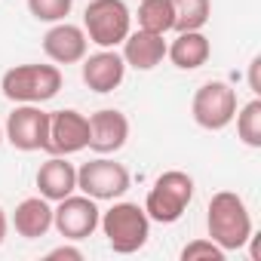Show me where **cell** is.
<instances>
[{
	"instance_id": "cell-1",
	"label": "cell",
	"mask_w": 261,
	"mask_h": 261,
	"mask_svg": "<svg viewBox=\"0 0 261 261\" xmlns=\"http://www.w3.org/2000/svg\"><path fill=\"white\" fill-rule=\"evenodd\" d=\"M206 227H209V240L218 243L224 252L243 249L252 240V215H249L243 197L233 191H218L209 200Z\"/></svg>"
},
{
	"instance_id": "cell-2",
	"label": "cell",
	"mask_w": 261,
	"mask_h": 261,
	"mask_svg": "<svg viewBox=\"0 0 261 261\" xmlns=\"http://www.w3.org/2000/svg\"><path fill=\"white\" fill-rule=\"evenodd\" d=\"M98 227L108 237V246L117 255H133L139 249H145L148 237H151V218L145 212V206L139 203H114L101 218Z\"/></svg>"
},
{
	"instance_id": "cell-3",
	"label": "cell",
	"mask_w": 261,
	"mask_h": 261,
	"mask_svg": "<svg viewBox=\"0 0 261 261\" xmlns=\"http://www.w3.org/2000/svg\"><path fill=\"white\" fill-rule=\"evenodd\" d=\"M0 89L16 105H40L59 95L62 71L56 65H16L4 74Z\"/></svg>"
},
{
	"instance_id": "cell-4",
	"label": "cell",
	"mask_w": 261,
	"mask_h": 261,
	"mask_svg": "<svg viewBox=\"0 0 261 261\" xmlns=\"http://www.w3.org/2000/svg\"><path fill=\"white\" fill-rule=\"evenodd\" d=\"M191 200H194V178L188 172H181V169H169L148 191L145 212H148L151 221L175 224L185 215V209L191 206Z\"/></svg>"
},
{
	"instance_id": "cell-5",
	"label": "cell",
	"mask_w": 261,
	"mask_h": 261,
	"mask_svg": "<svg viewBox=\"0 0 261 261\" xmlns=\"http://www.w3.org/2000/svg\"><path fill=\"white\" fill-rule=\"evenodd\" d=\"M133 28V13L123 0H89L83 13V34L101 49H114L126 40Z\"/></svg>"
},
{
	"instance_id": "cell-6",
	"label": "cell",
	"mask_w": 261,
	"mask_h": 261,
	"mask_svg": "<svg viewBox=\"0 0 261 261\" xmlns=\"http://www.w3.org/2000/svg\"><path fill=\"white\" fill-rule=\"evenodd\" d=\"M191 114H194L197 126L209 129V133H218V129L230 126L233 117H237V92H233V86H227L221 80L203 83L194 92Z\"/></svg>"
},
{
	"instance_id": "cell-7",
	"label": "cell",
	"mask_w": 261,
	"mask_h": 261,
	"mask_svg": "<svg viewBox=\"0 0 261 261\" xmlns=\"http://www.w3.org/2000/svg\"><path fill=\"white\" fill-rule=\"evenodd\" d=\"M77 188L92 200H117L129 191V172L123 163L95 157L77 169Z\"/></svg>"
},
{
	"instance_id": "cell-8",
	"label": "cell",
	"mask_w": 261,
	"mask_h": 261,
	"mask_svg": "<svg viewBox=\"0 0 261 261\" xmlns=\"http://www.w3.org/2000/svg\"><path fill=\"white\" fill-rule=\"evenodd\" d=\"M86 145H89V117L71 108L49 114V136L43 151H49L53 157H68L83 151Z\"/></svg>"
},
{
	"instance_id": "cell-9",
	"label": "cell",
	"mask_w": 261,
	"mask_h": 261,
	"mask_svg": "<svg viewBox=\"0 0 261 261\" xmlns=\"http://www.w3.org/2000/svg\"><path fill=\"white\" fill-rule=\"evenodd\" d=\"M49 136V114L37 105H16L7 117V142L19 151H43Z\"/></svg>"
},
{
	"instance_id": "cell-10",
	"label": "cell",
	"mask_w": 261,
	"mask_h": 261,
	"mask_svg": "<svg viewBox=\"0 0 261 261\" xmlns=\"http://www.w3.org/2000/svg\"><path fill=\"white\" fill-rule=\"evenodd\" d=\"M101 218V209L95 206L92 197H65L59 200V209H53V227L65 237V240H86L95 233Z\"/></svg>"
},
{
	"instance_id": "cell-11",
	"label": "cell",
	"mask_w": 261,
	"mask_h": 261,
	"mask_svg": "<svg viewBox=\"0 0 261 261\" xmlns=\"http://www.w3.org/2000/svg\"><path fill=\"white\" fill-rule=\"evenodd\" d=\"M129 139V120L123 111H114V108H105V111H95L89 117V145L95 154H114L126 145Z\"/></svg>"
},
{
	"instance_id": "cell-12",
	"label": "cell",
	"mask_w": 261,
	"mask_h": 261,
	"mask_svg": "<svg viewBox=\"0 0 261 261\" xmlns=\"http://www.w3.org/2000/svg\"><path fill=\"white\" fill-rule=\"evenodd\" d=\"M86 34L83 28L71 25V22H56L46 34H43V53L56 62V65H77L86 59Z\"/></svg>"
},
{
	"instance_id": "cell-13",
	"label": "cell",
	"mask_w": 261,
	"mask_h": 261,
	"mask_svg": "<svg viewBox=\"0 0 261 261\" xmlns=\"http://www.w3.org/2000/svg\"><path fill=\"white\" fill-rule=\"evenodd\" d=\"M83 83L92 89V92H114L123 77H126V62L120 53L114 49H98L95 56L83 59Z\"/></svg>"
},
{
	"instance_id": "cell-14",
	"label": "cell",
	"mask_w": 261,
	"mask_h": 261,
	"mask_svg": "<svg viewBox=\"0 0 261 261\" xmlns=\"http://www.w3.org/2000/svg\"><path fill=\"white\" fill-rule=\"evenodd\" d=\"M166 40L163 34H151V31H129L123 40V62L136 71H151L166 59Z\"/></svg>"
},
{
	"instance_id": "cell-15",
	"label": "cell",
	"mask_w": 261,
	"mask_h": 261,
	"mask_svg": "<svg viewBox=\"0 0 261 261\" xmlns=\"http://www.w3.org/2000/svg\"><path fill=\"white\" fill-rule=\"evenodd\" d=\"M37 191L49 203H59V200L71 197L77 191V169L65 157H49L37 169Z\"/></svg>"
},
{
	"instance_id": "cell-16",
	"label": "cell",
	"mask_w": 261,
	"mask_h": 261,
	"mask_svg": "<svg viewBox=\"0 0 261 261\" xmlns=\"http://www.w3.org/2000/svg\"><path fill=\"white\" fill-rule=\"evenodd\" d=\"M166 56L172 59L178 71H197L209 62L212 46L203 31H178V37L166 46Z\"/></svg>"
},
{
	"instance_id": "cell-17",
	"label": "cell",
	"mask_w": 261,
	"mask_h": 261,
	"mask_svg": "<svg viewBox=\"0 0 261 261\" xmlns=\"http://www.w3.org/2000/svg\"><path fill=\"white\" fill-rule=\"evenodd\" d=\"M13 227L19 237L25 240H37L46 237V230L53 227V206L46 197H28L16 206L13 212Z\"/></svg>"
},
{
	"instance_id": "cell-18",
	"label": "cell",
	"mask_w": 261,
	"mask_h": 261,
	"mask_svg": "<svg viewBox=\"0 0 261 261\" xmlns=\"http://www.w3.org/2000/svg\"><path fill=\"white\" fill-rule=\"evenodd\" d=\"M139 28L151 31V34H166L175 25V13H172V0H142L139 4Z\"/></svg>"
},
{
	"instance_id": "cell-19",
	"label": "cell",
	"mask_w": 261,
	"mask_h": 261,
	"mask_svg": "<svg viewBox=\"0 0 261 261\" xmlns=\"http://www.w3.org/2000/svg\"><path fill=\"white\" fill-rule=\"evenodd\" d=\"M172 13H175L172 31H200L212 16V4L209 0H172Z\"/></svg>"
},
{
	"instance_id": "cell-20",
	"label": "cell",
	"mask_w": 261,
	"mask_h": 261,
	"mask_svg": "<svg viewBox=\"0 0 261 261\" xmlns=\"http://www.w3.org/2000/svg\"><path fill=\"white\" fill-rule=\"evenodd\" d=\"M237 136L246 148H261V98H252L237 111Z\"/></svg>"
},
{
	"instance_id": "cell-21",
	"label": "cell",
	"mask_w": 261,
	"mask_h": 261,
	"mask_svg": "<svg viewBox=\"0 0 261 261\" xmlns=\"http://www.w3.org/2000/svg\"><path fill=\"white\" fill-rule=\"evenodd\" d=\"M74 0H28V10L37 22H65V16L71 13Z\"/></svg>"
},
{
	"instance_id": "cell-22",
	"label": "cell",
	"mask_w": 261,
	"mask_h": 261,
	"mask_svg": "<svg viewBox=\"0 0 261 261\" xmlns=\"http://www.w3.org/2000/svg\"><path fill=\"white\" fill-rule=\"evenodd\" d=\"M224 249L212 240H191L181 249V261H224Z\"/></svg>"
},
{
	"instance_id": "cell-23",
	"label": "cell",
	"mask_w": 261,
	"mask_h": 261,
	"mask_svg": "<svg viewBox=\"0 0 261 261\" xmlns=\"http://www.w3.org/2000/svg\"><path fill=\"white\" fill-rule=\"evenodd\" d=\"M62 258H68V261H83V252H80L77 246H59V249L46 252V261H62Z\"/></svg>"
},
{
	"instance_id": "cell-24",
	"label": "cell",
	"mask_w": 261,
	"mask_h": 261,
	"mask_svg": "<svg viewBox=\"0 0 261 261\" xmlns=\"http://www.w3.org/2000/svg\"><path fill=\"white\" fill-rule=\"evenodd\" d=\"M258 68H261V59L255 56V59H252V65H249V86H252V92H261V83H258Z\"/></svg>"
},
{
	"instance_id": "cell-25",
	"label": "cell",
	"mask_w": 261,
	"mask_h": 261,
	"mask_svg": "<svg viewBox=\"0 0 261 261\" xmlns=\"http://www.w3.org/2000/svg\"><path fill=\"white\" fill-rule=\"evenodd\" d=\"M7 227H10V221H7V212L0 209V243L7 240Z\"/></svg>"
},
{
	"instance_id": "cell-26",
	"label": "cell",
	"mask_w": 261,
	"mask_h": 261,
	"mask_svg": "<svg viewBox=\"0 0 261 261\" xmlns=\"http://www.w3.org/2000/svg\"><path fill=\"white\" fill-rule=\"evenodd\" d=\"M0 142H4V129H0Z\"/></svg>"
}]
</instances>
